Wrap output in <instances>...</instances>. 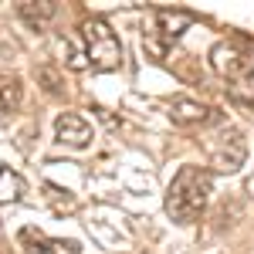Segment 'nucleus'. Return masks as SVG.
<instances>
[{"label": "nucleus", "instance_id": "nucleus-11", "mask_svg": "<svg viewBox=\"0 0 254 254\" xmlns=\"http://www.w3.org/2000/svg\"><path fill=\"white\" fill-rule=\"evenodd\" d=\"M24 196V176L10 166H0V203H17Z\"/></svg>", "mask_w": 254, "mask_h": 254}, {"label": "nucleus", "instance_id": "nucleus-3", "mask_svg": "<svg viewBox=\"0 0 254 254\" xmlns=\"http://www.w3.org/2000/svg\"><path fill=\"white\" fill-rule=\"evenodd\" d=\"M210 64L220 78L234 81V85H248L254 78V55L244 51L237 41H220L210 51Z\"/></svg>", "mask_w": 254, "mask_h": 254}, {"label": "nucleus", "instance_id": "nucleus-8", "mask_svg": "<svg viewBox=\"0 0 254 254\" xmlns=\"http://www.w3.org/2000/svg\"><path fill=\"white\" fill-rule=\"evenodd\" d=\"M190 24H193L190 10H170V7H159L156 10V31H159V38H163V44L176 41Z\"/></svg>", "mask_w": 254, "mask_h": 254}, {"label": "nucleus", "instance_id": "nucleus-9", "mask_svg": "<svg viewBox=\"0 0 254 254\" xmlns=\"http://www.w3.org/2000/svg\"><path fill=\"white\" fill-rule=\"evenodd\" d=\"M24 102V81L14 71H0V116L17 112Z\"/></svg>", "mask_w": 254, "mask_h": 254}, {"label": "nucleus", "instance_id": "nucleus-5", "mask_svg": "<svg viewBox=\"0 0 254 254\" xmlns=\"http://www.w3.org/2000/svg\"><path fill=\"white\" fill-rule=\"evenodd\" d=\"M55 139L61 146H71V149H85L92 142V126L75 112H64L55 119Z\"/></svg>", "mask_w": 254, "mask_h": 254}, {"label": "nucleus", "instance_id": "nucleus-6", "mask_svg": "<svg viewBox=\"0 0 254 254\" xmlns=\"http://www.w3.org/2000/svg\"><path fill=\"white\" fill-rule=\"evenodd\" d=\"M170 119H173V126L190 129V126H203V122H210L217 116H214V109L200 105L196 98H173L170 102Z\"/></svg>", "mask_w": 254, "mask_h": 254}, {"label": "nucleus", "instance_id": "nucleus-12", "mask_svg": "<svg viewBox=\"0 0 254 254\" xmlns=\"http://www.w3.org/2000/svg\"><path fill=\"white\" fill-rule=\"evenodd\" d=\"M44 190H48V200H51V207H55L58 214H71V210H75V196L68 193V190H61L55 183H44Z\"/></svg>", "mask_w": 254, "mask_h": 254}, {"label": "nucleus", "instance_id": "nucleus-2", "mask_svg": "<svg viewBox=\"0 0 254 254\" xmlns=\"http://www.w3.org/2000/svg\"><path fill=\"white\" fill-rule=\"evenodd\" d=\"M81 41H85V64L92 71H116L122 64V44H119L116 31L105 20H85L81 24Z\"/></svg>", "mask_w": 254, "mask_h": 254}, {"label": "nucleus", "instance_id": "nucleus-7", "mask_svg": "<svg viewBox=\"0 0 254 254\" xmlns=\"http://www.w3.org/2000/svg\"><path fill=\"white\" fill-rule=\"evenodd\" d=\"M227 142L224 146H214V166L220 173H237L241 163H244V139L237 129H227Z\"/></svg>", "mask_w": 254, "mask_h": 254}, {"label": "nucleus", "instance_id": "nucleus-4", "mask_svg": "<svg viewBox=\"0 0 254 254\" xmlns=\"http://www.w3.org/2000/svg\"><path fill=\"white\" fill-rule=\"evenodd\" d=\"M17 241L27 254H81V244L71 237H48L38 227H20Z\"/></svg>", "mask_w": 254, "mask_h": 254}, {"label": "nucleus", "instance_id": "nucleus-13", "mask_svg": "<svg viewBox=\"0 0 254 254\" xmlns=\"http://www.w3.org/2000/svg\"><path fill=\"white\" fill-rule=\"evenodd\" d=\"M38 81L44 85L48 95H58L61 92V75L55 71V68H38Z\"/></svg>", "mask_w": 254, "mask_h": 254}, {"label": "nucleus", "instance_id": "nucleus-10", "mask_svg": "<svg viewBox=\"0 0 254 254\" xmlns=\"http://www.w3.org/2000/svg\"><path fill=\"white\" fill-rule=\"evenodd\" d=\"M55 14H58V7H55L51 0H44V3H17V17L24 20L27 27H34V31H41Z\"/></svg>", "mask_w": 254, "mask_h": 254}, {"label": "nucleus", "instance_id": "nucleus-1", "mask_svg": "<svg viewBox=\"0 0 254 254\" xmlns=\"http://www.w3.org/2000/svg\"><path fill=\"white\" fill-rule=\"evenodd\" d=\"M214 190V176L203 166H180L173 183L166 187V214L176 224H193L203 214Z\"/></svg>", "mask_w": 254, "mask_h": 254}]
</instances>
